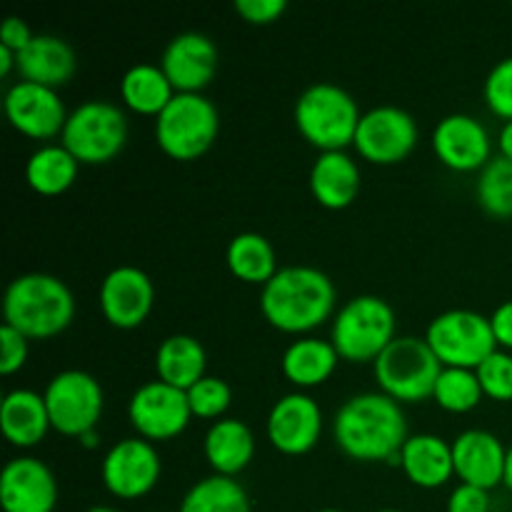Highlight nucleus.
Instances as JSON below:
<instances>
[{
    "instance_id": "obj_1",
    "label": "nucleus",
    "mask_w": 512,
    "mask_h": 512,
    "mask_svg": "<svg viewBox=\"0 0 512 512\" xmlns=\"http://www.w3.org/2000/svg\"><path fill=\"white\" fill-rule=\"evenodd\" d=\"M335 443L355 460H390L408 440L405 413L385 393H360L345 400L333 420Z\"/></svg>"
},
{
    "instance_id": "obj_2",
    "label": "nucleus",
    "mask_w": 512,
    "mask_h": 512,
    "mask_svg": "<svg viewBox=\"0 0 512 512\" xmlns=\"http://www.w3.org/2000/svg\"><path fill=\"white\" fill-rule=\"evenodd\" d=\"M335 308V285L313 265L280 268L260 293L265 320L285 333H303L318 328Z\"/></svg>"
},
{
    "instance_id": "obj_3",
    "label": "nucleus",
    "mask_w": 512,
    "mask_h": 512,
    "mask_svg": "<svg viewBox=\"0 0 512 512\" xmlns=\"http://www.w3.org/2000/svg\"><path fill=\"white\" fill-rule=\"evenodd\" d=\"M3 315L25 338H53L73 320L75 298L55 275L25 273L5 288Z\"/></svg>"
},
{
    "instance_id": "obj_4",
    "label": "nucleus",
    "mask_w": 512,
    "mask_h": 512,
    "mask_svg": "<svg viewBox=\"0 0 512 512\" xmlns=\"http://www.w3.org/2000/svg\"><path fill=\"white\" fill-rule=\"evenodd\" d=\"M360 118L363 115L353 95L335 83L308 85L295 103V125L323 153L353 143Z\"/></svg>"
},
{
    "instance_id": "obj_5",
    "label": "nucleus",
    "mask_w": 512,
    "mask_h": 512,
    "mask_svg": "<svg viewBox=\"0 0 512 512\" xmlns=\"http://www.w3.org/2000/svg\"><path fill=\"white\" fill-rule=\"evenodd\" d=\"M443 363L425 338L400 335L375 358V378L385 395L398 403L433 398Z\"/></svg>"
},
{
    "instance_id": "obj_6",
    "label": "nucleus",
    "mask_w": 512,
    "mask_h": 512,
    "mask_svg": "<svg viewBox=\"0 0 512 512\" xmlns=\"http://www.w3.org/2000/svg\"><path fill=\"white\" fill-rule=\"evenodd\" d=\"M395 340V310L380 295H358L333 320V345L350 363L373 360Z\"/></svg>"
},
{
    "instance_id": "obj_7",
    "label": "nucleus",
    "mask_w": 512,
    "mask_h": 512,
    "mask_svg": "<svg viewBox=\"0 0 512 512\" xmlns=\"http://www.w3.org/2000/svg\"><path fill=\"white\" fill-rule=\"evenodd\" d=\"M218 130V108L203 93H175L155 120L158 145L175 160L203 155L218 138Z\"/></svg>"
},
{
    "instance_id": "obj_8",
    "label": "nucleus",
    "mask_w": 512,
    "mask_h": 512,
    "mask_svg": "<svg viewBox=\"0 0 512 512\" xmlns=\"http://www.w3.org/2000/svg\"><path fill=\"white\" fill-rule=\"evenodd\" d=\"M425 340L445 368L478 370V365L498 350L490 318L468 308L435 315L425 330Z\"/></svg>"
},
{
    "instance_id": "obj_9",
    "label": "nucleus",
    "mask_w": 512,
    "mask_h": 512,
    "mask_svg": "<svg viewBox=\"0 0 512 512\" xmlns=\"http://www.w3.org/2000/svg\"><path fill=\"white\" fill-rule=\"evenodd\" d=\"M63 145L78 163H108L123 150L128 138L125 113L110 100H85L68 115L63 128Z\"/></svg>"
},
{
    "instance_id": "obj_10",
    "label": "nucleus",
    "mask_w": 512,
    "mask_h": 512,
    "mask_svg": "<svg viewBox=\"0 0 512 512\" xmlns=\"http://www.w3.org/2000/svg\"><path fill=\"white\" fill-rule=\"evenodd\" d=\"M43 398L50 425L63 435L80 438L88 430H95L103 413V388L85 370H63L53 375L45 385Z\"/></svg>"
},
{
    "instance_id": "obj_11",
    "label": "nucleus",
    "mask_w": 512,
    "mask_h": 512,
    "mask_svg": "<svg viewBox=\"0 0 512 512\" xmlns=\"http://www.w3.org/2000/svg\"><path fill=\"white\" fill-rule=\"evenodd\" d=\"M353 143L370 163H400L418 143V123L398 105H378L363 113Z\"/></svg>"
},
{
    "instance_id": "obj_12",
    "label": "nucleus",
    "mask_w": 512,
    "mask_h": 512,
    "mask_svg": "<svg viewBox=\"0 0 512 512\" xmlns=\"http://www.w3.org/2000/svg\"><path fill=\"white\" fill-rule=\"evenodd\" d=\"M133 428L148 440H168L183 433L190 423L188 390H180L163 380L140 385L128 405Z\"/></svg>"
},
{
    "instance_id": "obj_13",
    "label": "nucleus",
    "mask_w": 512,
    "mask_h": 512,
    "mask_svg": "<svg viewBox=\"0 0 512 512\" xmlns=\"http://www.w3.org/2000/svg\"><path fill=\"white\" fill-rule=\"evenodd\" d=\"M160 455L150 440L125 438L105 453L100 475L105 488L125 500L150 493L160 480Z\"/></svg>"
},
{
    "instance_id": "obj_14",
    "label": "nucleus",
    "mask_w": 512,
    "mask_h": 512,
    "mask_svg": "<svg viewBox=\"0 0 512 512\" xmlns=\"http://www.w3.org/2000/svg\"><path fill=\"white\" fill-rule=\"evenodd\" d=\"M0 503L5 512H53L58 503L53 470L33 455L8 460L0 473Z\"/></svg>"
},
{
    "instance_id": "obj_15",
    "label": "nucleus",
    "mask_w": 512,
    "mask_h": 512,
    "mask_svg": "<svg viewBox=\"0 0 512 512\" xmlns=\"http://www.w3.org/2000/svg\"><path fill=\"white\" fill-rule=\"evenodd\" d=\"M3 105L10 125L30 138H53L63 133L65 120H68L58 90L30 83V80H18L10 85Z\"/></svg>"
},
{
    "instance_id": "obj_16",
    "label": "nucleus",
    "mask_w": 512,
    "mask_h": 512,
    "mask_svg": "<svg viewBox=\"0 0 512 512\" xmlns=\"http://www.w3.org/2000/svg\"><path fill=\"white\" fill-rule=\"evenodd\" d=\"M160 68L175 93H200L218 70V45L198 30H185L165 45Z\"/></svg>"
},
{
    "instance_id": "obj_17",
    "label": "nucleus",
    "mask_w": 512,
    "mask_h": 512,
    "mask_svg": "<svg viewBox=\"0 0 512 512\" xmlns=\"http://www.w3.org/2000/svg\"><path fill=\"white\" fill-rule=\"evenodd\" d=\"M153 298V280L135 265L113 268L100 283V308L115 328H138L148 318Z\"/></svg>"
},
{
    "instance_id": "obj_18",
    "label": "nucleus",
    "mask_w": 512,
    "mask_h": 512,
    "mask_svg": "<svg viewBox=\"0 0 512 512\" xmlns=\"http://www.w3.org/2000/svg\"><path fill=\"white\" fill-rule=\"evenodd\" d=\"M323 430V410L310 395L290 393L273 405L268 415V438L280 453H308Z\"/></svg>"
},
{
    "instance_id": "obj_19",
    "label": "nucleus",
    "mask_w": 512,
    "mask_h": 512,
    "mask_svg": "<svg viewBox=\"0 0 512 512\" xmlns=\"http://www.w3.org/2000/svg\"><path fill=\"white\" fill-rule=\"evenodd\" d=\"M433 150L448 168L480 170L490 160V135L473 115H445L433 130Z\"/></svg>"
},
{
    "instance_id": "obj_20",
    "label": "nucleus",
    "mask_w": 512,
    "mask_h": 512,
    "mask_svg": "<svg viewBox=\"0 0 512 512\" xmlns=\"http://www.w3.org/2000/svg\"><path fill=\"white\" fill-rule=\"evenodd\" d=\"M505 460H508V448L490 430H463L453 443L455 473L463 483L478 485L483 490L503 483Z\"/></svg>"
},
{
    "instance_id": "obj_21",
    "label": "nucleus",
    "mask_w": 512,
    "mask_h": 512,
    "mask_svg": "<svg viewBox=\"0 0 512 512\" xmlns=\"http://www.w3.org/2000/svg\"><path fill=\"white\" fill-rule=\"evenodd\" d=\"M75 65H78V60H75V50L70 48L68 40H63L60 35L38 33L33 35L28 48L18 53L15 68L20 70L23 80L58 88L73 78Z\"/></svg>"
},
{
    "instance_id": "obj_22",
    "label": "nucleus",
    "mask_w": 512,
    "mask_h": 512,
    "mask_svg": "<svg viewBox=\"0 0 512 512\" xmlns=\"http://www.w3.org/2000/svg\"><path fill=\"white\" fill-rule=\"evenodd\" d=\"M0 428L5 438L18 448L38 445L48 428H53L43 395L28 388H15L5 393L0 403Z\"/></svg>"
},
{
    "instance_id": "obj_23",
    "label": "nucleus",
    "mask_w": 512,
    "mask_h": 512,
    "mask_svg": "<svg viewBox=\"0 0 512 512\" xmlns=\"http://www.w3.org/2000/svg\"><path fill=\"white\" fill-rule=\"evenodd\" d=\"M310 190L315 200L330 210L348 208L360 193V168L345 150L320 153L310 170Z\"/></svg>"
},
{
    "instance_id": "obj_24",
    "label": "nucleus",
    "mask_w": 512,
    "mask_h": 512,
    "mask_svg": "<svg viewBox=\"0 0 512 512\" xmlns=\"http://www.w3.org/2000/svg\"><path fill=\"white\" fill-rule=\"evenodd\" d=\"M400 465L415 485L438 488V485L448 483L450 475L455 473L453 445L433 433L408 435L405 445L400 448Z\"/></svg>"
},
{
    "instance_id": "obj_25",
    "label": "nucleus",
    "mask_w": 512,
    "mask_h": 512,
    "mask_svg": "<svg viewBox=\"0 0 512 512\" xmlns=\"http://www.w3.org/2000/svg\"><path fill=\"white\" fill-rule=\"evenodd\" d=\"M205 458L218 475L240 473L255 455L253 430L238 418H220L205 433Z\"/></svg>"
},
{
    "instance_id": "obj_26",
    "label": "nucleus",
    "mask_w": 512,
    "mask_h": 512,
    "mask_svg": "<svg viewBox=\"0 0 512 512\" xmlns=\"http://www.w3.org/2000/svg\"><path fill=\"white\" fill-rule=\"evenodd\" d=\"M155 370L163 383L190 390L200 378H205V348L193 335H170L160 343Z\"/></svg>"
},
{
    "instance_id": "obj_27",
    "label": "nucleus",
    "mask_w": 512,
    "mask_h": 512,
    "mask_svg": "<svg viewBox=\"0 0 512 512\" xmlns=\"http://www.w3.org/2000/svg\"><path fill=\"white\" fill-rule=\"evenodd\" d=\"M338 358V350L328 340L300 338L285 348L283 373L290 383L310 388V385L325 383L333 375Z\"/></svg>"
},
{
    "instance_id": "obj_28",
    "label": "nucleus",
    "mask_w": 512,
    "mask_h": 512,
    "mask_svg": "<svg viewBox=\"0 0 512 512\" xmlns=\"http://www.w3.org/2000/svg\"><path fill=\"white\" fill-rule=\"evenodd\" d=\"M120 95L125 105L145 115H160L165 105L173 100L175 88L155 63H135L120 78Z\"/></svg>"
},
{
    "instance_id": "obj_29",
    "label": "nucleus",
    "mask_w": 512,
    "mask_h": 512,
    "mask_svg": "<svg viewBox=\"0 0 512 512\" xmlns=\"http://www.w3.org/2000/svg\"><path fill=\"white\" fill-rule=\"evenodd\" d=\"M78 165V158L65 145H43L28 158L25 178L35 193L58 195L73 185Z\"/></svg>"
},
{
    "instance_id": "obj_30",
    "label": "nucleus",
    "mask_w": 512,
    "mask_h": 512,
    "mask_svg": "<svg viewBox=\"0 0 512 512\" xmlns=\"http://www.w3.org/2000/svg\"><path fill=\"white\" fill-rule=\"evenodd\" d=\"M180 512H250V498L238 480L215 473L185 493Z\"/></svg>"
},
{
    "instance_id": "obj_31",
    "label": "nucleus",
    "mask_w": 512,
    "mask_h": 512,
    "mask_svg": "<svg viewBox=\"0 0 512 512\" xmlns=\"http://www.w3.org/2000/svg\"><path fill=\"white\" fill-rule=\"evenodd\" d=\"M228 265L245 283H268L278 273V260L270 240L260 233H240L228 245Z\"/></svg>"
},
{
    "instance_id": "obj_32",
    "label": "nucleus",
    "mask_w": 512,
    "mask_h": 512,
    "mask_svg": "<svg viewBox=\"0 0 512 512\" xmlns=\"http://www.w3.org/2000/svg\"><path fill=\"white\" fill-rule=\"evenodd\" d=\"M480 205L495 218H512V160L495 155L480 168L475 185Z\"/></svg>"
},
{
    "instance_id": "obj_33",
    "label": "nucleus",
    "mask_w": 512,
    "mask_h": 512,
    "mask_svg": "<svg viewBox=\"0 0 512 512\" xmlns=\"http://www.w3.org/2000/svg\"><path fill=\"white\" fill-rule=\"evenodd\" d=\"M483 395L478 373L468 368H443L438 383H435L433 398L438 400L440 408L465 413V410H473Z\"/></svg>"
},
{
    "instance_id": "obj_34",
    "label": "nucleus",
    "mask_w": 512,
    "mask_h": 512,
    "mask_svg": "<svg viewBox=\"0 0 512 512\" xmlns=\"http://www.w3.org/2000/svg\"><path fill=\"white\" fill-rule=\"evenodd\" d=\"M190 410L198 418H220L233 400V390L223 378L205 375L188 390Z\"/></svg>"
},
{
    "instance_id": "obj_35",
    "label": "nucleus",
    "mask_w": 512,
    "mask_h": 512,
    "mask_svg": "<svg viewBox=\"0 0 512 512\" xmlns=\"http://www.w3.org/2000/svg\"><path fill=\"white\" fill-rule=\"evenodd\" d=\"M478 380L485 395L493 400H512V355L495 350L478 365Z\"/></svg>"
},
{
    "instance_id": "obj_36",
    "label": "nucleus",
    "mask_w": 512,
    "mask_h": 512,
    "mask_svg": "<svg viewBox=\"0 0 512 512\" xmlns=\"http://www.w3.org/2000/svg\"><path fill=\"white\" fill-rule=\"evenodd\" d=\"M485 100L500 118L512 120V58L500 60L485 78Z\"/></svg>"
},
{
    "instance_id": "obj_37",
    "label": "nucleus",
    "mask_w": 512,
    "mask_h": 512,
    "mask_svg": "<svg viewBox=\"0 0 512 512\" xmlns=\"http://www.w3.org/2000/svg\"><path fill=\"white\" fill-rule=\"evenodd\" d=\"M25 358H28V338L13 325H0V373H15L23 368Z\"/></svg>"
},
{
    "instance_id": "obj_38",
    "label": "nucleus",
    "mask_w": 512,
    "mask_h": 512,
    "mask_svg": "<svg viewBox=\"0 0 512 512\" xmlns=\"http://www.w3.org/2000/svg\"><path fill=\"white\" fill-rule=\"evenodd\" d=\"M448 512H490L488 490L478 488V485L460 483L458 488L450 493Z\"/></svg>"
},
{
    "instance_id": "obj_39",
    "label": "nucleus",
    "mask_w": 512,
    "mask_h": 512,
    "mask_svg": "<svg viewBox=\"0 0 512 512\" xmlns=\"http://www.w3.org/2000/svg\"><path fill=\"white\" fill-rule=\"evenodd\" d=\"M288 3L285 0H235V10L243 15L248 23H273L285 13Z\"/></svg>"
},
{
    "instance_id": "obj_40",
    "label": "nucleus",
    "mask_w": 512,
    "mask_h": 512,
    "mask_svg": "<svg viewBox=\"0 0 512 512\" xmlns=\"http://www.w3.org/2000/svg\"><path fill=\"white\" fill-rule=\"evenodd\" d=\"M33 40V33H30L28 23L18 15H10V18L3 20L0 25V45H8L10 50L20 53L23 48H28V43Z\"/></svg>"
},
{
    "instance_id": "obj_41",
    "label": "nucleus",
    "mask_w": 512,
    "mask_h": 512,
    "mask_svg": "<svg viewBox=\"0 0 512 512\" xmlns=\"http://www.w3.org/2000/svg\"><path fill=\"white\" fill-rule=\"evenodd\" d=\"M490 325H493L498 345L512 350V300H505L495 308V313L490 315Z\"/></svg>"
},
{
    "instance_id": "obj_42",
    "label": "nucleus",
    "mask_w": 512,
    "mask_h": 512,
    "mask_svg": "<svg viewBox=\"0 0 512 512\" xmlns=\"http://www.w3.org/2000/svg\"><path fill=\"white\" fill-rule=\"evenodd\" d=\"M13 65H18V53L8 45H0V75H8Z\"/></svg>"
},
{
    "instance_id": "obj_43",
    "label": "nucleus",
    "mask_w": 512,
    "mask_h": 512,
    "mask_svg": "<svg viewBox=\"0 0 512 512\" xmlns=\"http://www.w3.org/2000/svg\"><path fill=\"white\" fill-rule=\"evenodd\" d=\"M500 155L512 160V120H508L500 130Z\"/></svg>"
},
{
    "instance_id": "obj_44",
    "label": "nucleus",
    "mask_w": 512,
    "mask_h": 512,
    "mask_svg": "<svg viewBox=\"0 0 512 512\" xmlns=\"http://www.w3.org/2000/svg\"><path fill=\"white\" fill-rule=\"evenodd\" d=\"M80 443H83L85 448H95V445H98V433H95V430H88V433L80 435Z\"/></svg>"
},
{
    "instance_id": "obj_45",
    "label": "nucleus",
    "mask_w": 512,
    "mask_h": 512,
    "mask_svg": "<svg viewBox=\"0 0 512 512\" xmlns=\"http://www.w3.org/2000/svg\"><path fill=\"white\" fill-rule=\"evenodd\" d=\"M505 485L512 490V445L508 448V460H505Z\"/></svg>"
},
{
    "instance_id": "obj_46",
    "label": "nucleus",
    "mask_w": 512,
    "mask_h": 512,
    "mask_svg": "<svg viewBox=\"0 0 512 512\" xmlns=\"http://www.w3.org/2000/svg\"><path fill=\"white\" fill-rule=\"evenodd\" d=\"M85 512H120V510L110 508V505H93V508H88Z\"/></svg>"
},
{
    "instance_id": "obj_47",
    "label": "nucleus",
    "mask_w": 512,
    "mask_h": 512,
    "mask_svg": "<svg viewBox=\"0 0 512 512\" xmlns=\"http://www.w3.org/2000/svg\"><path fill=\"white\" fill-rule=\"evenodd\" d=\"M318 512H343V510H338V508H323V510H318Z\"/></svg>"
},
{
    "instance_id": "obj_48",
    "label": "nucleus",
    "mask_w": 512,
    "mask_h": 512,
    "mask_svg": "<svg viewBox=\"0 0 512 512\" xmlns=\"http://www.w3.org/2000/svg\"><path fill=\"white\" fill-rule=\"evenodd\" d=\"M378 512H403V510H395V508H383V510H378Z\"/></svg>"
},
{
    "instance_id": "obj_49",
    "label": "nucleus",
    "mask_w": 512,
    "mask_h": 512,
    "mask_svg": "<svg viewBox=\"0 0 512 512\" xmlns=\"http://www.w3.org/2000/svg\"><path fill=\"white\" fill-rule=\"evenodd\" d=\"M510 512H512V510H510Z\"/></svg>"
}]
</instances>
